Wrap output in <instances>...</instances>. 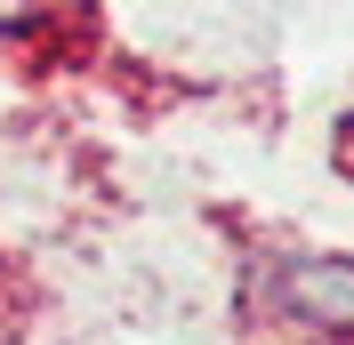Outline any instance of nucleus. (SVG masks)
Here are the masks:
<instances>
[{
	"label": "nucleus",
	"instance_id": "f257e3e1",
	"mask_svg": "<svg viewBox=\"0 0 354 345\" xmlns=\"http://www.w3.org/2000/svg\"><path fill=\"white\" fill-rule=\"evenodd\" d=\"M282 297H290V313H306V322L354 329V257H306V265H290Z\"/></svg>",
	"mask_w": 354,
	"mask_h": 345
}]
</instances>
